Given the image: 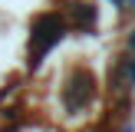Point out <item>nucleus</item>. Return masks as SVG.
<instances>
[{
  "instance_id": "obj_1",
  "label": "nucleus",
  "mask_w": 135,
  "mask_h": 132,
  "mask_svg": "<svg viewBox=\"0 0 135 132\" xmlns=\"http://www.w3.org/2000/svg\"><path fill=\"white\" fill-rule=\"evenodd\" d=\"M59 36H63V20L56 17V13H43V17H36V23H33V40H30V63L36 66L40 59L50 53L53 43H59Z\"/></svg>"
},
{
  "instance_id": "obj_2",
  "label": "nucleus",
  "mask_w": 135,
  "mask_h": 132,
  "mask_svg": "<svg viewBox=\"0 0 135 132\" xmlns=\"http://www.w3.org/2000/svg\"><path fill=\"white\" fill-rule=\"evenodd\" d=\"M89 99H92V76L86 69H76L69 76V83H66V89H63V102H66L69 112H79V109H86Z\"/></svg>"
},
{
  "instance_id": "obj_3",
  "label": "nucleus",
  "mask_w": 135,
  "mask_h": 132,
  "mask_svg": "<svg viewBox=\"0 0 135 132\" xmlns=\"http://www.w3.org/2000/svg\"><path fill=\"white\" fill-rule=\"evenodd\" d=\"M115 76L122 79L125 86H135V59H132V56L119 59V66H115Z\"/></svg>"
},
{
  "instance_id": "obj_4",
  "label": "nucleus",
  "mask_w": 135,
  "mask_h": 132,
  "mask_svg": "<svg viewBox=\"0 0 135 132\" xmlns=\"http://www.w3.org/2000/svg\"><path fill=\"white\" fill-rule=\"evenodd\" d=\"M129 46H132V50H135V33H132V36H129Z\"/></svg>"
},
{
  "instance_id": "obj_5",
  "label": "nucleus",
  "mask_w": 135,
  "mask_h": 132,
  "mask_svg": "<svg viewBox=\"0 0 135 132\" xmlns=\"http://www.w3.org/2000/svg\"><path fill=\"white\" fill-rule=\"evenodd\" d=\"M129 3H132V7H135V0H129Z\"/></svg>"
},
{
  "instance_id": "obj_6",
  "label": "nucleus",
  "mask_w": 135,
  "mask_h": 132,
  "mask_svg": "<svg viewBox=\"0 0 135 132\" xmlns=\"http://www.w3.org/2000/svg\"><path fill=\"white\" fill-rule=\"evenodd\" d=\"M3 132H13V129H3Z\"/></svg>"
}]
</instances>
